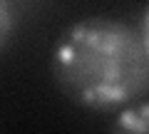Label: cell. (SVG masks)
<instances>
[{"label":"cell","instance_id":"1","mask_svg":"<svg viewBox=\"0 0 149 134\" xmlns=\"http://www.w3.org/2000/svg\"><path fill=\"white\" fill-rule=\"evenodd\" d=\"M57 87L87 109H117L149 92V55L139 30L114 17L77 20L50 57Z\"/></svg>","mask_w":149,"mask_h":134},{"label":"cell","instance_id":"2","mask_svg":"<svg viewBox=\"0 0 149 134\" xmlns=\"http://www.w3.org/2000/svg\"><path fill=\"white\" fill-rule=\"evenodd\" d=\"M109 134H149V102H132L122 107Z\"/></svg>","mask_w":149,"mask_h":134},{"label":"cell","instance_id":"3","mask_svg":"<svg viewBox=\"0 0 149 134\" xmlns=\"http://www.w3.org/2000/svg\"><path fill=\"white\" fill-rule=\"evenodd\" d=\"M13 30H15V10H13V0H0V52L10 42Z\"/></svg>","mask_w":149,"mask_h":134},{"label":"cell","instance_id":"4","mask_svg":"<svg viewBox=\"0 0 149 134\" xmlns=\"http://www.w3.org/2000/svg\"><path fill=\"white\" fill-rule=\"evenodd\" d=\"M139 37H142L144 50H147V55H149V5H147V10H144V15H142V22H139Z\"/></svg>","mask_w":149,"mask_h":134}]
</instances>
